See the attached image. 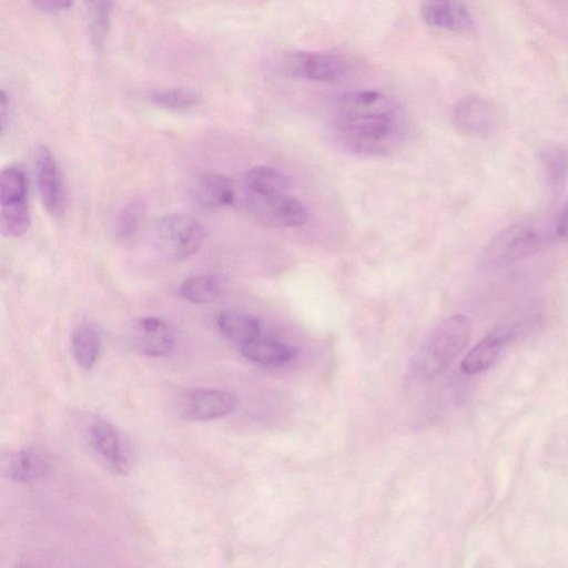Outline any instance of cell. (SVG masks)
I'll list each match as a JSON object with an SVG mask.
<instances>
[{"label": "cell", "instance_id": "16", "mask_svg": "<svg viewBox=\"0 0 568 568\" xmlns=\"http://www.w3.org/2000/svg\"><path fill=\"white\" fill-rule=\"evenodd\" d=\"M241 352L248 361L266 366L287 364L297 354L293 346L261 335L242 344Z\"/></svg>", "mask_w": 568, "mask_h": 568}, {"label": "cell", "instance_id": "28", "mask_svg": "<svg viewBox=\"0 0 568 568\" xmlns=\"http://www.w3.org/2000/svg\"><path fill=\"white\" fill-rule=\"evenodd\" d=\"M555 234L560 239H568V200L558 213L555 223Z\"/></svg>", "mask_w": 568, "mask_h": 568}, {"label": "cell", "instance_id": "14", "mask_svg": "<svg viewBox=\"0 0 568 568\" xmlns=\"http://www.w3.org/2000/svg\"><path fill=\"white\" fill-rule=\"evenodd\" d=\"M134 338L138 348L151 357L170 354L176 341L169 323L155 316L143 317L135 323Z\"/></svg>", "mask_w": 568, "mask_h": 568}, {"label": "cell", "instance_id": "17", "mask_svg": "<svg viewBox=\"0 0 568 568\" xmlns=\"http://www.w3.org/2000/svg\"><path fill=\"white\" fill-rule=\"evenodd\" d=\"M216 324L221 333L240 346L261 335V322L253 315L239 312L225 311L217 318Z\"/></svg>", "mask_w": 568, "mask_h": 568}, {"label": "cell", "instance_id": "3", "mask_svg": "<svg viewBox=\"0 0 568 568\" xmlns=\"http://www.w3.org/2000/svg\"><path fill=\"white\" fill-rule=\"evenodd\" d=\"M204 237L202 224L184 214H171L160 219L152 231V244L156 253L173 262L186 260L195 254Z\"/></svg>", "mask_w": 568, "mask_h": 568}, {"label": "cell", "instance_id": "27", "mask_svg": "<svg viewBox=\"0 0 568 568\" xmlns=\"http://www.w3.org/2000/svg\"><path fill=\"white\" fill-rule=\"evenodd\" d=\"M32 4L45 12H55L72 7L74 0H30Z\"/></svg>", "mask_w": 568, "mask_h": 568}, {"label": "cell", "instance_id": "24", "mask_svg": "<svg viewBox=\"0 0 568 568\" xmlns=\"http://www.w3.org/2000/svg\"><path fill=\"white\" fill-rule=\"evenodd\" d=\"M150 99L156 105L168 110H187L200 103L199 93L187 89H165L154 91L150 94Z\"/></svg>", "mask_w": 568, "mask_h": 568}, {"label": "cell", "instance_id": "4", "mask_svg": "<svg viewBox=\"0 0 568 568\" xmlns=\"http://www.w3.org/2000/svg\"><path fill=\"white\" fill-rule=\"evenodd\" d=\"M547 241L548 235L536 225L515 223L489 241L483 252V262L490 267H504L537 253Z\"/></svg>", "mask_w": 568, "mask_h": 568}, {"label": "cell", "instance_id": "12", "mask_svg": "<svg viewBox=\"0 0 568 568\" xmlns=\"http://www.w3.org/2000/svg\"><path fill=\"white\" fill-rule=\"evenodd\" d=\"M93 450L113 473L124 475L130 467L129 455L119 430L106 420H97L89 428Z\"/></svg>", "mask_w": 568, "mask_h": 568}, {"label": "cell", "instance_id": "23", "mask_svg": "<svg viewBox=\"0 0 568 568\" xmlns=\"http://www.w3.org/2000/svg\"><path fill=\"white\" fill-rule=\"evenodd\" d=\"M145 216V204L141 199H133L121 210L115 234L122 243H131L139 235Z\"/></svg>", "mask_w": 568, "mask_h": 568}, {"label": "cell", "instance_id": "21", "mask_svg": "<svg viewBox=\"0 0 568 568\" xmlns=\"http://www.w3.org/2000/svg\"><path fill=\"white\" fill-rule=\"evenodd\" d=\"M220 282L212 274H197L185 278L179 287V294L193 304L213 302L220 294Z\"/></svg>", "mask_w": 568, "mask_h": 568}, {"label": "cell", "instance_id": "20", "mask_svg": "<svg viewBox=\"0 0 568 568\" xmlns=\"http://www.w3.org/2000/svg\"><path fill=\"white\" fill-rule=\"evenodd\" d=\"M541 159L548 191L552 197H557L568 178V150L564 146H554L547 149Z\"/></svg>", "mask_w": 568, "mask_h": 568}, {"label": "cell", "instance_id": "5", "mask_svg": "<svg viewBox=\"0 0 568 568\" xmlns=\"http://www.w3.org/2000/svg\"><path fill=\"white\" fill-rule=\"evenodd\" d=\"M245 204L248 213L256 221L270 226H300L308 219L304 204L287 192L272 194L245 192Z\"/></svg>", "mask_w": 568, "mask_h": 568}, {"label": "cell", "instance_id": "2", "mask_svg": "<svg viewBox=\"0 0 568 568\" xmlns=\"http://www.w3.org/2000/svg\"><path fill=\"white\" fill-rule=\"evenodd\" d=\"M471 322L463 314L443 320L414 356L410 367L415 376L429 378L443 372L465 348Z\"/></svg>", "mask_w": 568, "mask_h": 568}, {"label": "cell", "instance_id": "25", "mask_svg": "<svg viewBox=\"0 0 568 568\" xmlns=\"http://www.w3.org/2000/svg\"><path fill=\"white\" fill-rule=\"evenodd\" d=\"M27 197V179L23 170L11 165L2 170L0 175V202Z\"/></svg>", "mask_w": 568, "mask_h": 568}, {"label": "cell", "instance_id": "26", "mask_svg": "<svg viewBox=\"0 0 568 568\" xmlns=\"http://www.w3.org/2000/svg\"><path fill=\"white\" fill-rule=\"evenodd\" d=\"M93 36L100 41L108 28L112 0H89Z\"/></svg>", "mask_w": 568, "mask_h": 568}, {"label": "cell", "instance_id": "29", "mask_svg": "<svg viewBox=\"0 0 568 568\" xmlns=\"http://www.w3.org/2000/svg\"><path fill=\"white\" fill-rule=\"evenodd\" d=\"M7 109H8V99L4 91L1 92V106H0V119H1V131H4L6 121H7Z\"/></svg>", "mask_w": 568, "mask_h": 568}, {"label": "cell", "instance_id": "1", "mask_svg": "<svg viewBox=\"0 0 568 568\" xmlns=\"http://www.w3.org/2000/svg\"><path fill=\"white\" fill-rule=\"evenodd\" d=\"M333 124L341 143L365 155H385L402 144L398 108L375 90L346 92L333 103Z\"/></svg>", "mask_w": 568, "mask_h": 568}, {"label": "cell", "instance_id": "22", "mask_svg": "<svg viewBox=\"0 0 568 568\" xmlns=\"http://www.w3.org/2000/svg\"><path fill=\"white\" fill-rule=\"evenodd\" d=\"M31 216L26 199L1 201V232L7 236H21L30 227Z\"/></svg>", "mask_w": 568, "mask_h": 568}, {"label": "cell", "instance_id": "15", "mask_svg": "<svg viewBox=\"0 0 568 568\" xmlns=\"http://www.w3.org/2000/svg\"><path fill=\"white\" fill-rule=\"evenodd\" d=\"M192 193L196 203L209 209L227 206L235 200L233 182L217 173L199 175L193 184Z\"/></svg>", "mask_w": 568, "mask_h": 568}, {"label": "cell", "instance_id": "13", "mask_svg": "<svg viewBox=\"0 0 568 568\" xmlns=\"http://www.w3.org/2000/svg\"><path fill=\"white\" fill-rule=\"evenodd\" d=\"M420 17L433 28L466 32L473 28V17L466 0H420Z\"/></svg>", "mask_w": 568, "mask_h": 568}, {"label": "cell", "instance_id": "9", "mask_svg": "<svg viewBox=\"0 0 568 568\" xmlns=\"http://www.w3.org/2000/svg\"><path fill=\"white\" fill-rule=\"evenodd\" d=\"M497 116L494 106L484 98L470 94L460 99L453 110V123L464 135L483 138L489 135L496 126Z\"/></svg>", "mask_w": 568, "mask_h": 568}, {"label": "cell", "instance_id": "8", "mask_svg": "<svg viewBox=\"0 0 568 568\" xmlns=\"http://www.w3.org/2000/svg\"><path fill=\"white\" fill-rule=\"evenodd\" d=\"M237 404L236 396L220 388H195L179 399V413L187 420L207 422L229 415Z\"/></svg>", "mask_w": 568, "mask_h": 568}, {"label": "cell", "instance_id": "11", "mask_svg": "<svg viewBox=\"0 0 568 568\" xmlns=\"http://www.w3.org/2000/svg\"><path fill=\"white\" fill-rule=\"evenodd\" d=\"M1 470L6 478L19 484H30L51 476L53 462L37 448H23L2 456Z\"/></svg>", "mask_w": 568, "mask_h": 568}, {"label": "cell", "instance_id": "7", "mask_svg": "<svg viewBox=\"0 0 568 568\" xmlns=\"http://www.w3.org/2000/svg\"><path fill=\"white\" fill-rule=\"evenodd\" d=\"M285 71L294 78L333 82L343 78L348 71L347 61L341 55L323 51H295L284 60Z\"/></svg>", "mask_w": 568, "mask_h": 568}, {"label": "cell", "instance_id": "6", "mask_svg": "<svg viewBox=\"0 0 568 568\" xmlns=\"http://www.w3.org/2000/svg\"><path fill=\"white\" fill-rule=\"evenodd\" d=\"M538 324L535 317H528L491 331L468 352L462 362V369L467 374L488 369L513 339L531 332Z\"/></svg>", "mask_w": 568, "mask_h": 568}, {"label": "cell", "instance_id": "19", "mask_svg": "<svg viewBox=\"0 0 568 568\" xmlns=\"http://www.w3.org/2000/svg\"><path fill=\"white\" fill-rule=\"evenodd\" d=\"M71 351L79 367L91 369L101 352V338L95 328L90 325L79 326L71 337Z\"/></svg>", "mask_w": 568, "mask_h": 568}, {"label": "cell", "instance_id": "18", "mask_svg": "<svg viewBox=\"0 0 568 568\" xmlns=\"http://www.w3.org/2000/svg\"><path fill=\"white\" fill-rule=\"evenodd\" d=\"M243 186L244 192L255 194L285 193L290 189V181L271 166L257 165L245 172Z\"/></svg>", "mask_w": 568, "mask_h": 568}, {"label": "cell", "instance_id": "10", "mask_svg": "<svg viewBox=\"0 0 568 568\" xmlns=\"http://www.w3.org/2000/svg\"><path fill=\"white\" fill-rule=\"evenodd\" d=\"M36 176L42 205L52 216H60L65 203L63 183L55 159L45 145H39L36 152Z\"/></svg>", "mask_w": 568, "mask_h": 568}]
</instances>
